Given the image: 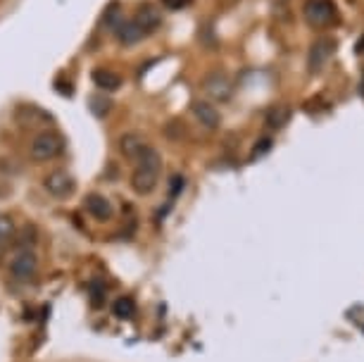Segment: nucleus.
<instances>
[{"instance_id": "nucleus-19", "label": "nucleus", "mask_w": 364, "mask_h": 362, "mask_svg": "<svg viewBox=\"0 0 364 362\" xmlns=\"http://www.w3.org/2000/svg\"><path fill=\"white\" fill-rule=\"evenodd\" d=\"M183 186H186V179L183 176H174L171 179V188H169V198H174L178 191H183Z\"/></svg>"}, {"instance_id": "nucleus-8", "label": "nucleus", "mask_w": 364, "mask_h": 362, "mask_svg": "<svg viewBox=\"0 0 364 362\" xmlns=\"http://www.w3.org/2000/svg\"><path fill=\"white\" fill-rule=\"evenodd\" d=\"M109 31L114 33L117 43H119V46H124V48H129V46H136V43H139V41H143V36H146V33H143V29L139 26V22H136L134 17H129V19L119 17Z\"/></svg>"}, {"instance_id": "nucleus-13", "label": "nucleus", "mask_w": 364, "mask_h": 362, "mask_svg": "<svg viewBox=\"0 0 364 362\" xmlns=\"http://www.w3.org/2000/svg\"><path fill=\"white\" fill-rule=\"evenodd\" d=\"M93 84L100 88V91H119L122 88V77L112 70H95L93 72Z\"/></svg>"}, {"instance_id": "nucleus-7", "label": "nucleus", "mask_w": 364, "mask_h": 362, "mask_svg": "<svg viewBox=\"0 0 364 362\" xmlns=\"http://www.w3.org/2000/svg\"><path fill=\"white\" fill-rule=\"evenodd\" d=\"M333 48H336V41L328 36H321L314 41L310 46V53H307V70L312 74H319L324 70V65L328 63V58L333 55Z\"/></svg>"}, {"instance_id": "nucleus-14", "label": "nucleus", "mask_w": 364, "mask_h": 362, "mask_svg": "<svg viewBox=\"0 0 364 362\" xmlns=\"http://www.w3.org/2000/svg\"><path fill=\"white\" fill-rule=\"evenodd\" d=\"M15 236H17V227H15L12 215L0 213V245H3V248H8V245L15 241Z\"/></svg>"}, {"instance_id": "nucleus-9", "label": "nucleus", "mask_w": 364, "mask_h": 362, "mask_svg": "<svg viewBox=\"0 0 364 362\" xmlns=\"http://www.w3.org/2000/svg\"><path fill=\"white\" fill-rule=\"evenodd\" d=\"M84 208L95 222H109L114 217L112 201H109L107 196H102V193H88L84 198Z\"/></svg>"}, {"instance_id": "nucleus-17", "label": "nucleus", "mask_w": 364, "mask_h": 362, "mask_svg": "<svg viewBox=\"0 0 364 362\" xmlns=\"http://www.w3.org/2000/svg\"><path fill=\"white\" fill-rule=\"evenodd\" d=\"M272 146H274V143H272V139H262V141L257 143L255 148H252L250 158H252V160H255V158H262V155H267V153H269V150H272Z\"/></svg>"}, {"instance_id": "nucleus-16", "label": "nucleus", "mask_w": 364, "mask_h": 362, "mask_svg": "<svg viewBox=\"0 0 364 362\" xmlns=\"http://www.w3.org/2000/svg\"><path fill=\"white\" fill-rule=\"evenodd\" d=\"M288 119H291V110L284 105H277L267 112V127H272V129H284L288 124Z\"/></svg>"}, {"instance_id": "nucleus-1", "label": "nucleus", "mask_w": 364, "mask_h": 362, "mask_svg": "<svg viewBox=\"0 0 364 362\" xmlns=\"http://www.w3.org/2000/svg\"><path fill=\"white\" fill-rule=\"evenodd\" d=\"M160 176H162V155L153 146H148L143 150L141 158L136 160L129 186H132L136 196H150L160 186Z\"/></svg>"}, {"instance_id": "nucleus-5", "label": "nucleus", "mask_w": 364, "mask_h": 362, "mask_svg": "<svg viewBox=\"0 0 364 362\" xmlns=\"http://www.w3.org/2000/svg\"><path fill=\"white\" fill-rule=\"evenodd\" d=\"M43 188L48 196L65 201V198H70L77 191V181H74V176L67 169H53V172L43 176Z\"/></svg>"}, {"instance_id": "nucleus-11", "label": "nucleus", "mask_w": 364, "mask_h": 362, "mask_svg": "<svg viewBox=\"0 0 364 362\" xmlns=\"http://www.w3.org/2000/svg\"><path fill=\"white\" fill-rule=\"evenodd\" d=\"M117 148H119L122 158L129 160V162H136L143 155V150L148 148L146 139L139 134V132H127L119 136V141H117Z\"/></svg>"}, {"instance_id": "nucleus-2", "label": "nucleus", "mask_w": 364, "mask_h": 362, "mask_svg": "<svg viewBox=\"0 0 364 362\" xmlns=\"http://www.w3.org/2000/svg\"><path fill=\"white\" fill-rule=\"evenodd\" d=\"M63 153H65V139L58 132H50V129H46V132H41V134H36L31 139V146H29L31 160L50 162L55 158H60Z\"/></svg>"}, {"instance_id": "nucleus-12", "label": "nucleus", "mask_w": 364, "mask_h": 362, "mask_svg": "<svg viewBox=\"0 0 364 362\" xmlns=\"http://www.w3.org/2000/svg\"><path fill=\"white\" fill-rule=\"evenodd\" d=\"M134 19L139 22V26L143 29V33H146V36H148V33H155L162 26V12L157 10L153 3L139 5V10H136Z\"/></svg>"}, {"instance_id": "nucleus-4", "label": "nucleus", "mask_w": 364, "mask_h": 362, "mask_svg": "<svg viewBox=\"0 0 364 362\" xmlns=\"http://www.w3.org/2000/svg\"><path fill=\"white\" fill-rule=\"evenodd\" d=\"M302 15H305V22L312 29H324L336 19V5L331 0H307Z\"/></svg>"}, {"instance_id": "nucleus-15", "label": "nucleus", "mask_w": 364, "mask_h": 362, "mask_svg": "<svg viewBox=\"0 0 364 362\" xmlns=\"http://www.w3.org/2000/svg\"><path fill=\"white\" fill-rule=\"evenodd\" d=\"M112 315L117 319H134L136 317V303H134V298H129V296L117 298L114 305H112Z\"/></svg>"}, {"instance_id": "nucleus-18", "label": "nucleus", "mask_w": 364, "mask_h": 362, "mask_svg": "<svg viewBox=\"0 0 364 362\" xmlns=\"http://www.w3.org/2000/svg\"><path fill=\"white\" fill-rule=\"evenodd\" d=\"M162 5L167 10H171V12H178V10H183V8H188L191 0H162Z\"/></svg>"}, {"instance_id": "nucleus-20", "label": "nucleus", "mask_w": 364, "mask_h": 362, "mask_svg": "<svg viewBox=\"0 0 364 362\" xmlns=\"http://www.w3.org/2000/svg\"><path fill=\"white\" fill-rule=\"evenodd\" d=\"M3 252H5V248H3V245H0V257H3Z\"/></svg>"}, {"instance_id": "nucleus-3", "label": "nucleus", "mask_w": 364, "mask_h": 362, "mask_svg": "<svg viewBox=\"0 0 364 362\" xmlns=\"http://www.w3.org/2000/svg\"><path fill=\"white\" fill-rule=\"evenodd\" d=\"M8 272L15 282H31L38 275V255L31 248H19L10 257Z\"/></svg>"}, {"instance_id": "nucleus-10", "label": "nucleus", "mask_w": 364, "mask_h": 362, "mask_svg": "<svg viewBox=\"0 0 364 362\" xmlns=\"http://www.w3.org/2000/svg\"><path fill=\"white\" fill-rule=\"evenodd\" d=\"M191 112H193V117L200 122V127L210 129V132H215V129L222 127V115H219V110L210 100H193L191 102Z\"/></svg>"}, {"instance_id": "nucleus-6", "label": "nucleus", "mask_w": 364, "mask_h": 362, "mask_svg": "<svg viewBox=\"0 0 364 362\" xmlns=\"http://www.w3.org/2000/svg\"><path fill=\"white\" fill-rule=\"evenodd\" d=\"M203 91L210 95V100L215 102H226L233 95V81L226 72H210L203 79Z\"/></svg>"}]
</instances>
